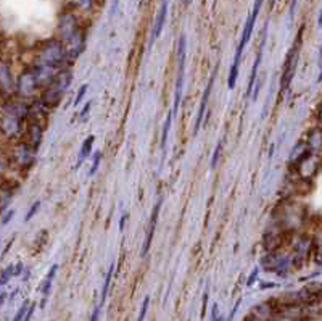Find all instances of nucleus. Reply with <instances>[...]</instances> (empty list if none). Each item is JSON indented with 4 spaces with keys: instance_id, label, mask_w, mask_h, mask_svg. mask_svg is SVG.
<instances>
[{
    "instance_id": "obj_1",
    "label": "nucleus",
    "mask_w": 322,
    "mask_h": 321,
    "mask_svg": "<svg viewBox=\"0 0 322 321\" xmlns=\"http://www.w3.org/2000/svg\"><path fill=\"white\" fill-rule=\"evenodd\" d=\"M58 37L63 44L66 57L70 61L76 60L84 50V34H82L76 18L73 15H63L58 21Z\"/></svg>"
},
{
    "instance_id": "obj_2",
    "label": "nucleus",
    "mask_w": 322,
    "mask_h": 321,
    "mask_svg": "<svg viewBox=\"0 0 322 321\" xmlns=\"http://www.w3.org/2000/svg\"><path fill=\"white\" fill-rule=\"evenodd\" d=\"M29 115V107H27L24 102L21 100H5L3 104V117H2V129L3 134L10 136H16L18 131L21 129L23 120Z\"/></svg>"
},
{
    "instance_id": "obj_3",
    "label": "nucleus",
    "mask_w": 322,
    "mask_h": 321,
    "mask_svg": "<svg viewBox=\"0 0 322 321\" xmlns=\"http://www.w3.org/2000/svg\"><path fill=\"white\" fill-rule=\"evenodd\" d=\"M264 0H255V6H253V10L250 13L248 19H246L245 23V28H243V32H242V39L240 42L237 45V50H235V57H234V65L230 66V73H229V79H227V86L229 89H234L235 84H237V78H238V66H240V58H242V53H243V49L245 45L250 42V37L253 34V28H255V23H256V18H258V13L261 10V5H263Z\"/></svg>"
},
{
    "instance_id": "obj_4",
    "label": "nucleus",
    "mask_w": 322,
    "mask_h": 321,
    "mask_svg": "<svg viewBox=\"0 0 322 321\" xmlns=\"http://www.w3.org/2000/svg\"><path fill=\"white\" fill-rule=\"evenodd\" d=\"M65 74H68V73L61 71L50 84H47L45 91L42 94V100H40L45 107L53 108V107H57L60 104L61 95H63V92L66 91V87H68V84H70V81H71V76H68L65 79Z\"/></svg>"
},
{
    "instance_id": "obj_5",
    "label": "nucleus",
    "mask_w": 322,
    "mask_h": 321,
    "mask_svg": "<svg viewBox=\"0 0 322 321\" xmlns=\"http://www.w3.org/2000/svg\"><path fill=\"white\" fill-rule=\"evenodd\" d=\"M300 45H301V31L298 34V40H295V44L290 49V52L287 53V60L282 70V78H280V94H284L287 91V87L290 86L293 74H295L297 65H298V53H300Z\"/></svg>"
},
{
    "instance_id": "obj_6",
    "label": "nucleus",
    "mask_w": 322,
    "mask_h": 321,
    "mask_svg": "<svg viewBox=\"0 0 322 321\" xmlns=\"http://www.w3.org/2000/svg\"><path fill=\"white\" fill-rule=\"evenodd\" d=\"M186 50H187V40L186 36L179 39V50H177V79H176V92H174V108L173 115L176 117L177 110H179L181 104V95L184 87V70H186Z\"/></svg>"
},
{
    "instance_id": "obj_7",
    "label": "nucleus",
    "mask_w": 322,
    "mask_h": 321,
    "mask_svg": "<svg viewBox=\"0 0 322 321\" xmlns=\"http://www.w3.org/2000/svg\"><path fill=\"white\" fill-rule=\"evenodd\" d=\"M263 265L266 266V270H271L274 273H279V275H284V273L289 270L290 266V257L287 255H269L263 260Z\"/></svg>"
},
{
    "instance_id": "obj_8",
    "label": "nucleus",
    "mask_w": 322,
    "mask_h": 321,
    "mask_svg": "<svg viewBox=\"0 0 322 321\" xmlns=\"http://www.w3.org/2000/svg\"><path fill=\"white\" fill-rule=\"evenodd\" d=\"M215 78H216V71L211 74V78L208 81V86L205 89L203 92V97H202V104L200 108H198V115H197V120H195V128H194V134H197L200 131V126L203 125V118H205V110H207V105H208V100H210V95L211 91H213V84H215Z\"/></svg>"
},
{
    "instance_id": "obj_9",
    "label": "nucleus",
    "mask_w": 322,
    "mask_h": 321,
    "mask_svg": "<svg viewBox=\"0 0 322 321\" xmlns=\"http://www.w3.org/2000/svg\"><path fill=\"white\" fill-rule=\"evenodd\" d=\"M161 205H163V199H160L158 202H156L155 208H153L152 218H150V223H148V233H147V237H145V244H143V247H142V257H145V255L148 254L150 245H152L153 236H155V229H156V223H158V216H160Z\"/></svg>"
},
{
    "instance_id": "obj_10",
    "label": "nucleus",
    "mask_w": 322,
    "mask_h": 321,
    "mask_svg": "<svg viewBox=\"0 0 322 321\" xmlns=\"http://www.w3.org/2000/svg\"><path fill=\"white\" fill-rule=\"evenodd\" d=\"M34 154H36V149H34L29 142H23V144H19L16 149H15V161L18 165H27V163H31L32 159H34Z\"/></svg>"
},
{
    "instance_id": "obj_11",
    "label": "nucleus",
    "mask_w": 322,
    "mask_h": 321,
    "mask_svg": "<svg viewBox=\"0 0 322 321\" xmlns=\"http://www.w3.org/2000/svg\"><path fill=\"white\" fill-rule=\"evenodd\" d=\"M166 18H168V2L164 0L160 6V11L158 15H156V19H155V28H153V39H158L163 32V28H164V23H166Z\"/></svg>"
},
{
    "instance_id": "obj_12",
    "label": "nucleus",
    "mask_w": 322,
    "mask_h": 321,
    "mask_svg": "<svg viewBox=\"0 0 322 321\" xmlns=\"http://www.w3.org/2000/svg\"><path fill=\"white\" fill-rule=\"evenodd\" d=\"M57 271H58V265H52V268L49 270V273H47V276L44 279V283L42 286H40V292H42V304H40V307H45V302H47V299H49V294H50V289H52V283H53V278L55 275H57Z\"/></svg>"
},
{
    "instance_id": "obj_13",
    "label": "nucleus",
    "mask_w": 322,
    "mask_h": 321,
    "mask_svg": "<svg viewBox=\"0 0 322 321\" xmlns=\"http://www.w3.org/2000/svg\"><path fill=\"white\" fill-rule=\"evenodd\" d=\"M264 42H266V36H263V40H261V45H259V50H258V55L255 58V63H253V68H251V78H250V83H248V91L246 94L248 95H253V87L256 84V71H258V66L261 63V57H263V52H264Z\"/></svg>"
},
{
    "instance_id": "obj_14",
    "label": "nucleus",
    "mask_w": 322,
    "mask_h": 321,
    "mask_svg": "<svg viewBox=\"0 0 322 321\" xmlns=\"http://www.w3.org/2000/svg\"><path fill=\"white\" fill-rule=\"evenodd\" d=\"M310 245H311V242L308 241V239H303V241H300V242L297 244V247H295V258H293V263H295V265L298 266V268H300V265L306 260L308 254H310Z\"/></svg>"
},
{
    "instance_id": "obj_15",
    "label": "nucleus",
    "mask_w": 322,
    "mask_h": 321,
    "mask_svg": "<svg viewBox=\"0 0 322 321\" xmlns=\"http://www.w3.org/2000/svg\"><path fill=\"white\" fill-rule=\"evenodd\" d=\"M308 147L311 149V152L322 150V128H316L311 131L310 138H308Z\"/></svg>"
},
{
    "instance_id": "obj_16",
    "label": "nucleus",
    "mask_w": 322,
    "mask_h": 321,
    "mask_svg": "<svg viewBox=\"0 0 322 321\" xmlns=\"http://www.w3.org/2000/svg\"><path fill=\"white\" fill-rule=\"evenodd\" d=\"M94 142H95V136H89V138H86V141L82 142L81 152H79V159H78V163H76V168H79L82 163H84V160L87 159V157L91 155V150H92Z\"/></svg>"
},
{
    "instance_id": "obj_17",
    "label": "nucleus",
    "mask_w": 322,
    "mask_h": 321,
    "mask_svg": "<svg viewBox=\"0 0 322 321\" xmlns=\"http://www.w3.org/2000/svg\"><path fill=\"white\" fill-rule=\"evenodd\" d=\"M2 87H3V95H6V92L13 91V89H16L15 86V81H13V76L10 74V68L6 63L2 65Z\"/></svg>"
},
{
    "instance_id": "obj_18",
    "label": "nucleus",
    "mask_w": 322,
    "mask_h": 321,
    "mask_svg": "<svg viewBox=\"0 0 322 321\" xmlns=\"http://www.w3.org/2000/svg\"><path fill=\"white\" fill-rule=\"evenodd\" d=\"M113 271H114V265L111 263L108 268V273H107V278H105V284H104V289H102V296H100V304L99 307L102 309L107 300V294H108V289H109V283H111V278H113Z\"/></svg>"
},
{
    "instance_id": "obj_19",
    "label": "nucleus",
    "mask_w": 322,
    "mask_h": 321,
    "mask_svg": "<svg viewBox=\"0 0 322 321\" xmlns=\"http://www.w3.org/2000/svg\"><path fill=\"white\" fill-rule=\"evenodd\" d=\"M173 113H169L166 117V121H164V128H163V134H161V149L166 147V141H168V133H169V128H171V121H173Z\"/></svg>"
},
{
    "instance_id": "obj_20",
    "label": "nucleus",
    "mask_w": 322,
    "mask_h": 321,
    "mask_svg": "<svg viewBox=\"0 0 322 321\" xmlns=\"http://www.w3.org/2000/svg\"><path fill=\"white\" fill-rule=\"evenodd\" d=\"M29 302H24L21 307H19V310L16 312V315H15V318H13V321H24V318H26V315H27V310H29Z\"/></svg>"
},
{
    "instance_id": "obj_21",
    "label": "nucleus",
    "mask_w": 322,
    "mask_h": 321,
    "mask_svg": "<svg viewBox=\"0 0 322 321\" xmlns=\"http://www.w3.org/2000/svg\"><path fill=\"white\" fill-rule=\"evenodd\" d=\"M148 305H150V297L147 296L145 299H143V302H142V309H140V313H139V318H137V321H143V320H145Z\"/></svg>"
},
{
    "instance_id": "obj_22",
    "label": "nucleus",
    "mask_w": 322,
    "mask_h": 321,
    "mask_svg": "<svg viewBox=\"0 0 322 321\" xmlns=\"http://www.w3.org/2000/svg\"><path fill=\"white\" fill-rule=\"evenodd\" d=\"M100 160H102V152H97L94 157V165H92L91 169H89V174H91V176H94L95 173H97V169L100 166Z\"/></svg>"
},
{
    "instance_id": "obj_23",
    "label": "nucleus",
    "mask_w": 322,
    "mask_h": 321,
    "mask_svg": "<svg viewBox=\"0 0 322 321\" xmlns=\"http://www.w3.org/2000/svg\"><path fill=\"white\" fill-rule=\"evenodd\" d=\"M221 150H222V144H217V147L215 150V155H213V160H211V168L217 166V159H219V155H221Z\"/></svg>"
},
{
    "instance_id": "obj_24",
    "label": "nucleus",
    "mask_w": 322,
    "mask_h": 321,
    "mask_svg": "<svg viewBox=\"0 0 322 321\" xmlns=\"http://www.w3.org/2000/svg\"><path fill=\"white\" fill-rule=\"evenodd\" d=\"M39 207H40V202H36V203H34L32 207H31V210L27 211V215L24 216V221H29L31 218H32L34 215H36V211L39 210Z\"/></svg>"
},
{
    "instance_id": "obj_25",
    "label": "nucleus",
    "mask_w": 322,
    "mask_h": 321,
    "mask_svg": "<svg viewBox=\"0 0 322 321\" xmlns=\"http://www.w3.org/2000/svg\"><path fill=\"white\" fill-rule=\"evenodd\" d=\"M86 91H87V84H84L81 89H79V92H78V95H76V99H74V105H79L81 102H82V97H84V94H86Z\"/></svg>"
},
{
    "instance_id": "obj_26",
    "label": "nucleus",
    "mask_w": 322,
    "mask_h": 321,
    "mask_svg": "<svg viewBox=\"0 0 322 321\" xmlns=\"http://www.w3.org/2000/svg\"><path fill=\"white\" fill-rule=\"evenodd\" d=\"M92 3H94V0H78V5L81 6L82 10H91Z\"/></svg>"
},
{
    "instance_id": "obj_27",
    "label": "nucleus",
    "mask_w": 322,
    "mask_h": 321,
    "mask_svg": "<svg viewBox=\"0 0 322 321\" xmlns=\"http://www.w3.org/2000/svg\"><path fill=\"white\" fill-rule=\"evenodd\" d=\"M207 304H208V289L203 294V307H202V318H205V312H207Z\"/></svg>"
},
{
    "instance_id": "obj_28",
    "label": "nucleus",
    "mask_w": 322,
    "mask_h": 321,
    "mask_svg": "<svg viewBox=\"0 0 322 321\" xmlns=\"http://www.w3.org/2000/svg\"><path fill=\"white\" fill-rule=\"evenodd\" d=\"M13 215H15V211L13 210H10V211H5V215H3V218H2V224H6L8 223L11 218H13Z\"/></svg>"
},
{
    "instance_id": "obj_29",
    "label": "nucleus",
    "mask_w": 322,
    "mask_h": 321,
    "mask_svg": "<svg viewBox=\"0 0 322 321\" xmlns=\"http://www.w3.org/2000/svg\"><path fill=\"white\" fill-rule=\"evenodd\" d=\"M211 321H221V318H217V305H213V310H211Z\"/></svg>"
},
{
    "instance_id": "obj_30",
    "label": "nucleus",
    "mask_w": 322,
    "mask_h": 321,
    "mask_svg": "<svg viewBox=\"0 0 322 321\" xmlns=\"http://www.w3.org/2000/svg\"><path fill=\"white\" fill-rule=\"evenodd\" d=\"M258 271H259L258 268H255V270H253V273H251V276H250V279H248V283H246V284H248V286H251L253 283H255V278H256V275H258Z\"/></svg>"
},
{
    "instance_id": "obj_31",
    "label": "nucleus",
    "mask_w": 322,
    "mask_h": 321,
    "mask_svg": "<svg viewBox=\"0 0 322 321\" xmlns=\"http://www.w3.org/2000/svg\"><path fill=\"white\" fill-rule=\"evenodd\" d=\"M238 307H240V300H237V304H235V307H234V310L230 312V315H229V321H232V318L235 317V313H237V310H238Z\"/></svg>"
},
{
    "instance_id": "obj_32",
    "label": "nucleus",
    "mask_w": 322,
    "mask_h": 321,
    "mask_svg": "<svg viewBox=\"0 0 322 321\" xmlns=\"http://www.w3.org/2000/svg\"><path fill=\"white\" fill-rule=\"evenodd\" d=\"M89 108H91V104H86V107H84V110H82V112H81V117H82V118H84V117H86V115H87V112H89Z\"/></svg>"
},
{
    "instance_id": "obj_33",
    "label": "nucleus",
    "mask_w": 322,
    "mask_h": 321,
    "mask_svg": "<svg viewBox=\"0 0 322 321\" xmlns=\"http://www.w3.org/2000/svg\"><path fill=\"white\" fill-rule=\"evenodd\" d=\"M319 118L322 120V104H321V107H319Z\"/></svg>"
},
{
    "instance_id": "obj_34",
    "label": "nucleus",
    "mask_w": 322,
    "mask_h": 321,
    "mask_svg": "<svg viewBox=\"0 0 322 321\" xmlns=\"http://www.w3.org/2000/svg\"><path fill=\"white\" fill-rule=\"evenodd\" d=\"M319 24H322V13H321V16H319Z\"/></svg>"
},
{
    "instance_id": "obj_35",
    "label": "nucleus",
    "mask_w": 322,
    "mask_h": 321,
    "mask_svg": "<svg viewBox=\"0 0 322 321\" xmlns=\"http://www.w3.org/2000/svg\"><path fill=\"white\" fill-rule=\"evenodd\" d=\"M319 58H321V61H322V49H321V55H319Z\"/></svg>"
},
{
    "instance_id": "obj_36",
    "label": "nucleus",
    "mask_w": 322,
    "mask_h": 321,
    "mask_svg": "<svg viewBox=\"0 0 322 321\" xmlns=\"http://www.w3.org/2000/svg\"><path fill=\"white\" fill-rule=\"evenodd\" d=\"M319 81H322V73H321V76H319Z\"/></svg>"
},
{
    "instance_id": "obj_37",
    "label": "nucleus",
    "mask_w": 322,
    "mask_h": 321,
    "mask_svg": "<svg viewBox=\"0 0 322 321\" xmlns=\"http://www.w3.org/2000/svg\"><path fill=\"white\" fill-rule=\"evenodd\" d=\"M253 321H258V320H253Z\"/></svg>"
}]
</instances>
